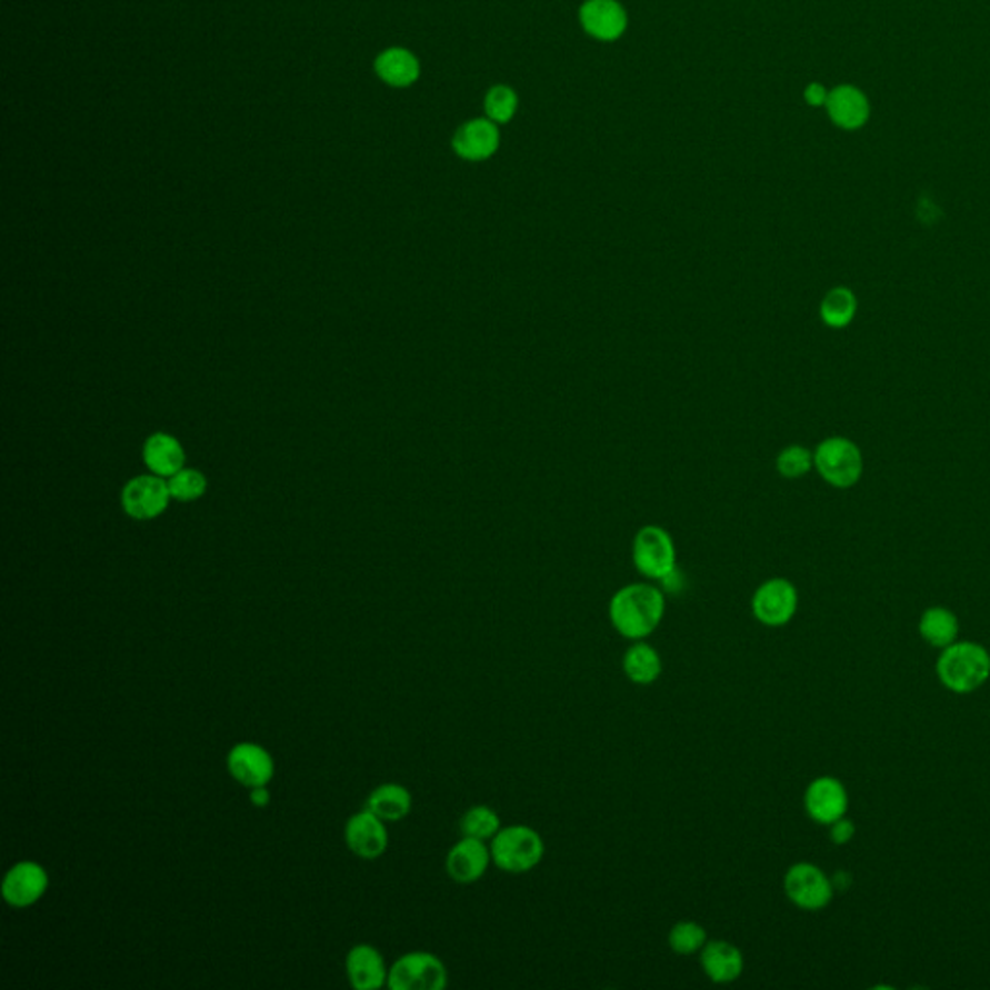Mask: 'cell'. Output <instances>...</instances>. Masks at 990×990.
<instances>
[{
	"instance_id": "6da1fadb",
	"label": "cell",
	"mask_w": 990,
	"mask_h": 990,
	"mask_svg": "<svg viewBox=\"0 0 990 990\" xmlns=\"http://www.w3.org/2000/svg\"><path fill=\"white\" fill-rule=\"evenodd\" d=\"M610 623L627 641H647L666 616V596L652 582H631L611 596Z\"/></svg>"
},
{
	"instance_id": "7a4b0ae2",
	"label": "cell",
	"mask_w": 990,
	"mask_h": 990,
	"mask_svg": "<svg viewBox=\"0 0 990 990\" xmlns=\"http://www.w3.org/2000/svg\"><path fill=\"white\" fill-rule=\"evenodd\" d=\"M937 678L950 693H976L990 678L989 650L979 642H952L940 650Z\"/></svg>"
},
{
	"instance_id": "3957f363",
	"label": "cell",
	"mask_w": 990,
	"mask_h": 990,
	"mask_svg": "<svg viewBox=\"0 0 990 990\" xmlns=\"http://www.w3.org/2000/svg\"><path fill=\"white\" fill-rule=\"evenodd\" d=\"M492 861L507 874H527L542 863L546 843L542 834L527 824H509L490 842Z\"/></svg>"
},
{
	"instance_id": "277c9868",
	"label": "cell",
	"mask_w": 990,
	"mask_h": 990,
	"mask_svg": "<svg viewBox=\"0 0 990 990\" xmlns=\"http://www.w3.org/2000/svg\"><path fill=\"white\" fill-rule=\"evenodd\" d=\"M814 470L832 488L849 490L863 478V451L856 441L832 436L820 441L814 449Z\"/></svg>"
},
{
	"instance_id": "5b68a950",
	"label": "cell",
	"mask_w": 990,
	"mask_h": 990,
	"mask_svg": "<svg viewBox=\"0 0 990 990\" xmlns=\"http://www.w3.org/2000/svg\"><path fill=\"white\" fill-rule=\"evenodd\" d=\"M634 569L648 581L662 582L678 571V550L668 530L642 527L633 540Z\"/></svg>"
},
{
	"instance_id": "8992f818",
	"label": "cell",
	"mask_w": 990,
	"mask_h": 990,
	"mask_svg": "<svg viewBox=\"0 0 990 990\" xmlns=\"http://www.w3.org/2000/svg\"><path fill=\"white\" fill-rule=\"evenodd\" d=\"M783 892L786 898L803 911H820L834 900V880L820 869L819 864H791L783 874Z\"/></svg>"
},
{
	"instance_id": "52a82bcc",
	"label": "cell",
	"mask_w": 990,
	"mask_h": 990,
	"mask_svg": "<svg viewBox=\"0 0 990 990\" xmlns=\"http://www.w3.org/2000/svg\"><path fill=\"white\" fill-rule=\"evenodd\" d=\"M449 983L446 963L430 952H409L389 969L391 990H443Z\"/></svg>"
},
{
	"instance_id": "ba28073f",
	"label": "cell",
	"mask_w": 990,
	"mask_h": 990,
	"mask_svg": "<svg viewBox=\"0 0 990 990\" xmlns=\"http://www.w3.org/2000/svg\"><path fill=\"white\" fill-rule=\"evenodd\" d=\"M799 608V592L793 582L774 577L762 582L751 598V610L760 626L786 627L796 618Z\"/></svg>"
},
{
	"instance_id": "9c48e42d",
	"label": "cell",
	"mask_w": 990,
	"mask_h": 990,
	"mask_svg": "<svg viewBox=\"0 0 990 990\" xmlns=\"http://www.w3.org/2000/svg\"><path fill=\"white\" fill-rule=\"evenodd\" d=\"M501 148V127L488 117L462 122L451 138L454 156L469 163H484Z\"/></svg>"
},
{
	"instance_id": "30bf717a",
	"label": "cell",
	"mask_w": 990,
	"mask_h": 990,
	"mask_svg": "<svg viewBox=\"0 0 990 990\" xmlns=\"http://www.w3.org/2000/svg\"><path fill=\"white\" fill-rule=\"evenodd\" d=\"M803 807L812 822L820 827H830L848 814V790L834 776H819L807 786Z\"/></svg>"
},
{
	"instance_id": "8fae6325",
	"label": "cell",
	"mask_w": 990,
	"mask_h": 990,
	"mask_svg": "<svg viewBox=\"0 0 990 990\" xmlns=\"http://www.w3.org/2000/svg\"><path fill=\"white\" fill-rule=\"evenodd\" d=\"M171 492L163 478L157 474L136 477L124 486L120 503L128 517L136 521H151L169 506Z\"/></svg>"
},
{
	"instance_id": "7c38bea8",
	"label": "cell",
	"mask_w": 990,
	"mask_h": 990,
	"mask_svg": "<svg viewBox=\"0 0 990 990\" xmlns=\"http://www.w3.org/2000/svg\"><path fill=\"white\" fill-rule=\"evenodd\" d=\"M579 23L589 38L616 43L627 33L629 14L619 0H584L579 8Z\"/></svg>"
},
{
	"instance_id": "4fadbf2b",
	"label": "cell",
	"mask_w": 990,
	"mask_h": 990,
	"mask_svg": "<svg viewBox=\"0 0 990 990\" xmlns=\"http://www.w3.org/2000/svg\"><path fill=\"white\" fill-rule=\"evenodd\" d=\"M492 864L490 843L467 836H462L446 857L447 877L461 887H469L484 879Z\"/></svg>"
},
{
	"instance_id": "5bb4252c",
	"label": "cell",
	"mask_w": 990,
	"mask_h": 990,
	"mask_svg": "<svg viewBox=\"0 0 990 990\" xmlns=\"http://www.w3.org/2000/svg\"><path fill=\"white\" fill-rule=\"evenodd\" d=\"M229 774L248 790L268 786L276 774V762L263 747L256 743H239L232 747L227 757Z\"/></svg>"
},
{
	"instance_id": "9a60e30c",
	"label": "cell",
	"mask_w": 990,
	"mask_h": 990,
	"mask_svg": "<svg viewBox=\"0 0 990 990\" xmlns=\"http://www.w3.org/2000/svg\"><path fill=\"white\" fill-rule=\"evenodd\" d=\"M49 888V874L33 861L16 863L2 880V898L12 908H30L38 903Z\"/></svg>"
},
{
	"instance_id": "2e32d148",
	"label": "cell",
	"mask_w": 990,
	"mask_h": 990,
	"mask_svg": "<svg viewBox=\"0 0 990 990\" xmlns=\"http://www.w3.org/2000/svg\"><path fill=\"white\" fill-rule=\"evenodd\" d=\"M344 840L354 856L362 859H378L388 851L389 834L386 820L376 817L368 809L358 812L347 822Z\"/></svg>"
},
{
	"instance_id": "e0dca14e",
	"label": "cell",
	"mask_w": 990,
	"mask_h": 990,
	"mask_svg": "<svg viewBox=\"0 0 990 990\" xmlns=\"http://www.w3.org/2000/svg\"><path fill=\"white\" fill-rule=\"evenodd\" d=\"M700 969L716 984L736 983L743 976L744 958L728 940H708L699 952Z\"/></svg>"
},
{
	"instance_id": "ac0fdd59",
	"label": "cell",
	"mask_w": 990,
	"mask_h": 990,
	"mask_svg": "<svg viewBox=\"0 0 990 990\" xmlns=\"http://www.w3.org/2000/svg\"><path fill=\"white\" fill-rule=\"evenodd\" d=\"M373 72L389 88L407 90L420 80L422 64L407 47H388L373 60Z\"/></svg>"
},
{
	"instance_id": "d6986e66",
	"label": "cell",
	"mask_w": 990,
	"mask_h": 990,
	"mask_svg": "<svg viewBox=\"0 0 990 990\" xmlns=\"http://www.w3.org/2000/svg\"><path fill=\"white\" fill-rule=\"evenodd\" d=\"M824 107H827L828 117L836 127L849 130V132L863 128L871 117L869 99L863 91L856 86H849V83L830 90Z\"/></svg>"
},
{
	"instance_id": "ffe728a7",
	"label": "cell",
	"mask_w": 990,
	"mask_h": 990,
	"mask_svg": "<svg viewBox=\"0 0 990 990\" xmlns=\"http://www.w3.org/2000/svg\"><path fill=\"white\" fill-rule=\"evenodd\" d=\"M347 976L357 990H376L388 984L389 969L373 946L357 944L347 956Z\"/></svg>"
},
{
	"instance_id": "44dd1931",
	"label": "cell",
	"mask_w": 990,
	"mask_h": 990,
	"mask_svg": "<svg viewBox=\"0 0 990 990\" xmlns=\"http://www.w3.org/2000/svg\"><path fill=\"white\" fill-rule=\"evenodd\" d=\"M143 461L157 477L171 478L180 469H184L187 454L177 438H172L169 433L157 432L149 436L143 446Z\"/></svg>"
},
{
	"instance_id": "7402d4cb",
	"label": "cell",
	"mask_w": 990,
	"mask_h": 990,
	"mask_svg": "<svg viewBox=\"0 0 990 990\" xmlns=\"http://www.w3.org/2000/svg\"><path fill=\"white\" fill-rule=\"evenodd\" d=\"M621 668L626 678L634 686H652L662 676V656L647 641H633L623 654Z\"/></svg>"
},
{
	"instance_id": "603a6c76",
	"label": "cell",
	"mask_w": 990,
	"mask_h": 990,
	"mask_svg": "<svg viewBox=\"0 0 990 990\" xmlns=\"http://www.w3.org/2000/svg\"><path fill=\"white\" fill-rule=\"evenodd\" d=\"M960 619L944 606H931L919 618V634L932 648L950 647L960 637Z\"/></svg>"
},
{
	"instance_id": "cb8c5ba5",
	"label": "cell",
	"mask_w": 990,
	"mask_h": 990,
	"mask_svg": "<svg viewBox=\"0 0 990 990\" xmlns=\"http://www.w3.org/2000/svg\"><path fill=\"white\" fill-rule=\"evenodd\" d=\"M366 809L386 822H399V820L409 817L410 809H412V796L404 786L383 783L370 793Z\"/></svg>"
},
{
	"instance_id": "d4e9b609",
	"label": "cell",
	"mask_w": 990,
	"mask_h": 990,
	"mask_svg": "<svg viewBox=\"0 0 990 990\" xmlns=\"http://www.w3.org/2000/svg\"><path fill=\"white\" fill-rule=\"evenodd\" d=\"M857 302L856 292L848 287H834L824 294L820 302L819 313L822 323L830 329H846L856 320Z\"/></svg>"
},
{
	"instance_id": "484cf974",
	"label": "cell",
	"mask_w": 990,
	"mask_h": 990,
	"mask_svg": "<svg viewBox=\"0 0 990 990\" xmlns=\"http://www.w3.org/2000/svg\"><path fill=\"white\" fill-rule=\"evenodd\" d=\"M503 824H501L498 812L488 804L470 807L459 820V830L462 836L488 843L492 842L493 836L498 834Z\"/></svg>"
},
{
	"instance_id": "4316f807",
	"label": "cell",
	"mask_w": 990,
	"mask_h": 990,
	"mask_svg": "<svg viewBox=\"0 0 990 990\" xmlns=\"http://www.w3.org/2000/svg\"><path fill=\"white\" fill-rule=\"evenodd\" d=\"M484 117L493 120L499 127H506L519 112V93L507 86V83H496L484 96Z\"/></svg>"
},
{
	"instance_id": "83f0119b",
	"label": "cell",
	"mask_w": 990,
	"mask_h": 990,
	"mask_svg": "<svg viewBox=\"0 0 990 990\" xmlns=\"http://www.w3.org/2000/svg\"><path fill=\"white\" fill-rule=\"evenodd\" d=\"M708 932L702 924L697 921H679L671 927L668 932V946L671 952L678 956H694L699 953L708 942Z\"/></svg>"
},
{
	"instance_id": "f1b7e54d",
	"label": "cell",
	"mask_w": 990,
	"mask_h": 990,
	"mask_svg": "<svg viewBox=\"0 0 990 990\" xmlns=\"http://www.w3.org/2000/svg\"><path fill=\"white\" fill-rule=\"evenodd\" d=\"M814 469V451L804 446L783 447L776 457V470L788 480L803 478Z\"/></svg>"
},
{
	"instance_id": "f546056e",
	"label": "cell",
	"mask_w": 990,
	"mask_h": 990,
	"mask_svg": "<svg viewBox=\"0 0 990 990\" xmlns=\"http://www.w3.org/2000/svg\"><path fill=\"white\" fill-rule=\"evenodd\" d=\"M167 486H169L171 498L179 499V501H194L208 490V480L200 470L180 469L177 474H172L167 480Z\"/></svg>"
},
{
	"instance_id": "4dcf8cb0",
	"label": "cell",
	"mask_w": 990,
	"mask_h": 990,
	"mask_svg": "<svg viewBox=\"0 0 990 990\" xmlns=\"http://www.w3.org/2000/svg\"><path fill=\"white\" fill-rule=\"evenodd\" d=\"M828 830H830V842L836 843V846H846L856 836V824H853V820L848 819V814L832 822Z\"/></svg>"
},
{
	"instance_id": "1f68e13d",
	"label": "cell",
	"mask_w": 990,
	"mask_h": 990,
	"mask_svg": "<svg viewBox=\"0 0 990 990\" xmlns=\"http://www.w3.org/2000/svg\"><path fill=\"white\" fill-rule=\"evenodd\" d=\"M830 91L819 82H811L803 91V98L811 107H824Z\"/></svg>"
},
{
	"instance_id": "d6a6232c",
	"label": "cell",
	"mask_w": 990,
	"mask_h": 990,
	"mask_svg": "<svg viewBox=\"0 0 990 990\" xmlns=\"http://www.w3.org/2000/svg\"><path fill=\"white\" fill-rule=\"evenodd\" d=\"M250 801H252L253 807H258V809H263V807H268L269 801H271V796H269L268 786H260V788H252V790H250Z\"/></svg>"
}]
</instances>
